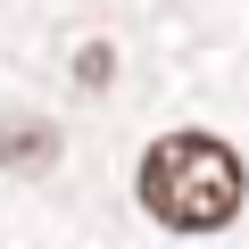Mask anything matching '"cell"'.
I'll list each match as a JSON object with an SVG mask.
<instances>
[{"label": "cell", "instance_id": "6da1fadb", "mask_svg": "<svg viewBox=\"0 0 249 249\" xmlns=\"http://www.w3.org/2000/svg\"><path fill=\"white\" fill-rule=\"evenodd\" d=\"M133 191H142V208H150L158 224H175V232H216V224L241 216L249 175H241L232 142H216V133H166V142L142 150Z\"/></svg>", "mask_w": 249, "mask_h": 249}]
</instances>
